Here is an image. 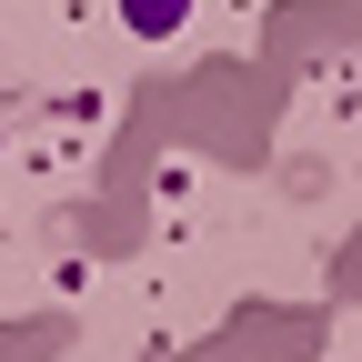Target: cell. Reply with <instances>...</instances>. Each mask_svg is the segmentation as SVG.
Returning <instances> with one entry per match:
<instances>
[{
  "label": "cell",
  "instance_id": "obj_1",
  "mask_svg": "<svg viewBox=\"0 0 362 362\" xmlns=\"http://www.w3.org/2000/svg\"><path fill=\"white\" fill-rule=\"evenodd\" d=\"M121 21L141 30V40H161V30H181V21H192V0H121Z\"/></svg>",
  "mask_w": 362,
  "mask_h": 362
}]
</instances>
